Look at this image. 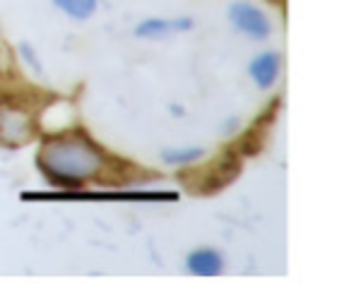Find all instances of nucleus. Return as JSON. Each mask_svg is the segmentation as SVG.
I'll use <instances>...</instances> for the list:
<instances>
[{
	"label": "nucleus",
	"instance_id": "obj_1",
	"mask_svg": "<svg viewBox=\"0 0 351 305\" xmlns=\"http://www.w3.org/2000/svg\"><path fill=\"white\" fill-rule=\"evenodd\" d=\"M36 164L53 185L82 188L84 183L101 175L106 156L82 132H60L41 145Z\"/></svg>",
	"mask_w": 351,
	"mask_h": 305
},
{
	"label": "nucleus",
	"instance_id": "obj_2",
	"mask_svg": "<svg viewBox=\"0 0 351 305\" xmlns=\"http://www.w3.org/2000/svg\"><path fill=\"white\" fill-rule=\"evenodd\" d=\"M36 132V116L27 103L12 97L0 99V145L22 147Z\"/></svg>",
	"mask_w": 351,
	"mask_h": 305
},
{
	"label": "nucleus",
	"instance_id": "obj_3",
	"mask_svg": "<svg viewBox=\"0 0 351 305\" xmlns=\"http://www.w3.org/2000/svg\"><path fill=\"white\" fill-rule=\"evenodd\" d=\"M229 20L236 29L243 32L250 39H267L269 32H272L267 15L253 3H234L229 8Z\"/></svg>",
	"mask_w": 351,
	"mask_h": 305
},
{
	"label": "nucleus",
	"instance_id": "obj_4",
	"mask_svg": "<svg viewBox=\"0 0 351 305\" xmlns=\"http://www.w3.org/2000/svg\"><path fill=\"white\" fill-rule=\"evenodd\" d=\"M279 63H282V60H279V56L274 53V51H265V53L255 56V58L250 60V68H248L253 82L258 84L260 89L272 87L279 77V68H282Z\"/></svg>",
	"mask_w": 351,
	"mask_h": 305
},
{
	"label": "nucleus",
	"instance_id": "obj_5",
	"mask_svg": "<svg viewBox=\"0 0 351 305\" xmlns=\"http://www.w3.org/2000/svg\"><path fill=\"white\" fill-rule=\"evenodd\" d=\"M186 269L193 276H217L224 269V260L217 250L210 247H200V250H193L186 257Z\"/></svg>",
	"mask_w": 351,
	"mask_h": 305
},
{
	"label": "nucleus",
	"instance_id": "obj_6",
	"mask_svg": "<svg viewBox=\"0 0 351 305\" xmlns=\"http://www.w3.org/2000/svg\"><path fill=\"white\" fill-rule=\"evenodd\" d=\"M191 27H193L191 20H147L142 25H137L135 34L154 39V36H166V34H173V32L191 29Z\"/></svg>",
	"mask_w": 351,
	"mask_h": 305
},
{
	"label": "nucleus",
	"instance_id": "obj_7",
	"mask_svg": "<svg viewBox=\"0 0 351 305\" xmlns=\"http://www.w3.org/2000/svg\"><path fill=\"white\" fill-rule=\"evenodd\" d=\"M53 3L73 20H89L97 12V0H53Z\"/></svg>",
	"mask_w": 351,
	"mask_h": 305
},
{
	"label": "nucleus",
	"instance_id": "obj_8",
	"mask_svg": "<svg viewBox=\"0 0 351 305\" xmlns=\"http://www.w3.org/2000/svg\"><path fill=\"white\" fill-rule=\"evenodd\" d=\"M202 156V149L197 147H173V149H166L164 151V161L171 166H186L193 164Z\"/></svg>",
	"mask_w": 351,
	"mask_h": 305
}]
</instances>
